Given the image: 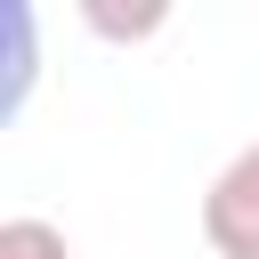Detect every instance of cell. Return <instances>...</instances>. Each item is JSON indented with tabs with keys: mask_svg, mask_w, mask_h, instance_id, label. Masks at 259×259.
Here are the masks:
<instances>
[{
	"mask_svg": "<svg viewBox=\"0 0 259 259\" xmlns=\"http://www.w3.org/2000/svg\"><path fill=\"white\" fill-rule=\"evenodd\" d=\"M202 243L219 259H259V138L210 178V194H202Z\"/></svg>",
	"mask_w": 259,
	"mask_h": 259,
	"instance_id": "obj_1",
	"label": "cell"
},
{
	"mask_svg": "<svg viewBox=\"0 0 259 259\" xmlns=\"http://www.w3.org/2000/svg\"><path fill=\"white\" fill-rule=\"evenodd\" d=\"M0 259H73V251H65V227H49V219H8V227H0Z\"/></svg>",
	"mask_w": 259,
	"mask_h": 259,
	"instance_id": "obj_2",
	"label": "cell"
}]
</instances>
